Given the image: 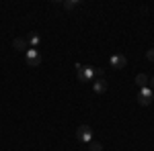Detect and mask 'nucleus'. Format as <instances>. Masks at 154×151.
I'll return each mask as SVG.
<instances>
[{"instance_id": "20e7f679", "label": "nucleus", "mask_w": 154, "mask_h": 151, "mask_svg": "<svg viewBox=\"0 0 154 151\" xmlns=\"http://www.w3.org/2000/svg\"><path fill=\"white\" fill-rule=\"evenodd\" d=\"M109 63H111L115 70H121V68H125V65H128V57H125V55H121V53H115V55H111V57H109Z\"/></svg>"}, {"instance_id": "6e6552de", "label": "nucleus", "mask_w": 154, "mask_h": 151, "mask_svg": "<svg viewBox=\"0 0 154 151\" xmlns=\"http://www.w3.org/2000/svg\"><path fill=\"white\" fill-rule=\"evenodd\" d=\"M148 82H150V78H148L146 74H138V76H136V84H138L140 88H146V86H148Z\"/></svg>"}, {"instance_id": "4468645a", "label": "nucleus", "mask_w": 154, "mask_h": 151, "mask_svg": "<svg viewBox=\"0 0 154 151\" xmlns=\"http://www.w3.org/2000/svg\"><path fill=\"white\" fill-rule=\"evenodd\" d=\"M148 86H150V88H154V78H150V82H148Z\"/></svg>"}, {"instance_id": "9d476101", "label": "nucleus", "mask_w": 154, "mask_h": 151, "mask_svg": "<svg viewBox=\"0 0 154 151\" xmlns=\"http://www.w3.org/2000/svg\"><path fill=\"white\" fill-rule=\"evenodd\" d=\"M62 6H64L66 10H74L76 6H80V0H66V2H64Z\"/></svg>"}, {"instance_id": "423d86ee", "label": "nucleus", "mask_w": 154, "mask_h": 151, "mask_svg": "<svg viewBox=\"0 0 154 151\" xmlns=\"http://www.w3.org/2000/svg\"><path fill=\"white\" fill-rule=\"evenodd\" d=\"M27 43H29V49H37V47H39V43H41V37L37 35V33H29Z\"/></svg>"}, {"instance_id": "9b49d317", "label": "nucleus", "mask_w": 154, "mask_h": 151, "mask_svg": "<svg viewBox=\"0 0 154 151\" xmlns=\"http://www.w3.org/2000/svg\"><path fill=\"white\" fill-rule=\"evenodd\" d=\"M101 149H103V145L99 141H91L88 143V151H101Z\"/></svg>"}, {"instance_id": "39448f33", "label": "nucleus", "mask_w": 154, "mask_h": 151, "mask_svg": "<svg viewBox=\"0 0 154 151\" xmlns=\"http://www.w3.org/2000/svg\"><path fill=\"white\" fill-rule=\"evenodd\" d=\"M12 47H14L17 51H27V49H29V43H27V39H23V37H17V39L12 41Z\"/></svg>"}, {"instance_id": "0eeeda50", "label": "nucleus", "mask_w": 154, "mask_h": 151, "mask_svg": "<svg viewBox=\"0 0 154 151\" xmlns=\"http://www.w3.org/2000/svg\"><path fill=\"white\" fill-rule=\"evenodd\" d=\"M93 90H95L97 94H103V92H107V82L101 78V80H95L93 82Z\"/></svg>"}, {"instance_id": "f257e3e1", "label": "nucleus", "mask_w": 154, "mask_h": 151, "mask_svg": "<svg viewBox=\"0 0 154 151\" xmlns=\"http://www.w3.org/2000/svg\"><path fill=\"white\" fill-rule=\"evenodd\" d=\"M76 68V78L78 82H95L97 80V74H95V68H91V65H82V63H76L74 65Z\"/></svg>"}, {"instance_id": "1a4fd4ad", "label": "nucleus", "mask_w": 154, "mask_h": 151, "mask_svg": "<svg viewBox=\"0 0 154 151\" xmlns=\"http://www.w3.org/2000/svg\"><path fill=\"white\" fill-rule=\"evenodd\" d=\"M140 96H142V98H146V100H154V92H152V88H150V86L142 88V90H140Z\"/></svg>"}, {"instance_id": "f8f14e48", "label": "nucleus", "mask_w": 154, "mask_h": 151, "mask_svg": "<svg viewBox=\"0 0 154 151\" xmlns=\"http://www.w3.org/2000/svg\"><path fill=\"white\" fill-rule=\"evenodd\" d=\"M138 102L142 106H148V104H152V100H146V98H142V96H138Z\"/></svg>"}, {"instance_id": "ddd939ff", "label": "nucleus", "mask_w": 154, "mask_h": 151, "mask_svg": "<svg viewBox=\"0 0 154 151\" xmlns=\"http://www.w3.org/2000/svg\"><path fill=\"white\" fill-rule=\"evenodd\" d=\"M146 57L150 59V61H154V49H148V51H146Z\"/></svg>"}, {"instance_id": "f03ea898", "label": "nucleus", "mask_w": 154, "mask_h": 151, "mask_svg": "<svg viewBox=\"0 0 154 151\" xmlns=\"http://www.w3.org/2000/svg\"><path fill=\"white\" fill-rule=\"evenodd\" d=\"M76 139L80 141V143H91L93 141V129L88 127V125H80V127L76 129Z\"/></svg>"}, {"instance_id": "7ed1b4c3", "label": "nucleus", "mask_w": 154, "mask_h": 151, "mask_svg": "<svg viewBox=\"0 0 154 151\" xmlns=\"http://www.w3.org/2000/svg\"><path fill=\"white\" fill-rule=\"evenodd\" d=\"M25 61H27V65L37 68V65L41 63V53H39L37 49H27V51H25Z\"/></svg>"}]
</instances>
